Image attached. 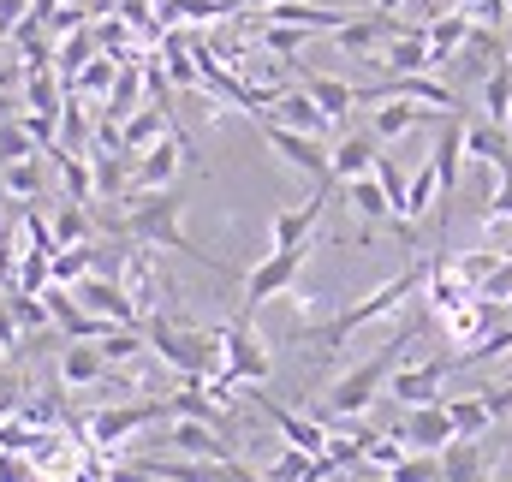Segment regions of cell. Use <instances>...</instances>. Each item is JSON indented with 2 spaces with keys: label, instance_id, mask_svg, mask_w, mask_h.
I'll return each instance as SVG.
<instances>
[{
  "label": "cell",
  "instance_id": "obj_33",
  "mask_svg": "<svg viewBox=\"0 0 512 482\" xmlns=\"http://www.w3.org/2000/svg\"><path fill=\"white\" fill-rule=\"evenodd\" d=\"M483 227H489V233H507L512 227V179L507 173L495 179V191H489V203H483Z\"/></svg>",
  "mask_w": 512,
  "mask_h": 482
},
{
  "label": "cell",
  "instance_id": "obj_1",
  "mask_svg": "<svg viewBox=\"0 0 512 482\" xmlns=\"http://www.w3.org/2000/svg\"><path fill=\"white\" fill-rule=\"evenodd\" d=\"M429 268H435V262H411L405 274H393V280H387V286H376L370 298L346 304L334 322H304V328H292V340H298V346H316L322 358H334V352H340V346H346L358 328H370L376 316H393V310H399V304H405L417 286H429Z\"/></svg>",
  "mask_w": 512,
  "mask_h": 482
},
{
  "label": "cell",
  "instance_id": "obj_23",
  "mask_svg": "<svg viewBox=\"0 0 512 482\" xmlns=\"http://www.w3.org/2000/svg\"><path fill=\"white\" fill-rule=\"evenodd\" d=\"M96 274V244H66V250H54V262H48V286H78V280H90Z\"/></svg>",
  "mask_w": 512,
  "mask_h": 482
},
{
  "label": "cell",
  "instance_id": "obj_6",
  "mask_svg": "<svg viewBox=\"0 0 512 482\" xmlns=\"http://www.w3.org/2000/svg\"><path fill=\"white\" fill-rule=\"evenodd\" d=\"M185 155H191V161H197V149H191V137H185V131H179V125H173V131H167V137H161V143H155V149H143V155H137V161H131V185H137V191H167V185H173V173H179V161H185Z\"/></svg>",
  "mask_w": 512,
  "mask_h": 482
},
{
  "label": "cell",
  "instance_id": "obj_35",
  "mask_svg": "<svg viewBox=\"0 0 512 482\" xmlns=\"http://www.w3.org/2000/svg\"><path fill=\"white\" fill-rule=\"evenodd\" d=\"M108 84H114V60H90V66L78 72V84H72V90H84V96H102Z\"/></svg>",
  "mask_w": 512,
  "mask_h": 482
},
{
  "label": "cell",
  "instance_id": "obj_27",
  "mask_svg": "<svg viewBox=\"0 0 512 482\" xmlns=\"http://www.w3.org/2000/svg\"><path fill=\"white\" fill-rule=\"evenodd\" d=\"M346 197H352V209H358L364 221H399V215H393V203H387V191L376 185V173L352 179V185H346Z\"/></svg>",
  "mask_w": 512,
  "mask_h": 482
},
{
  "label": "cell",
  "instance_id": "obj_16",
  "mask_svg": "<svg viewBox=\"0 0 512 482\" xmlns=\"http://www.w3.org/2000/svg\"><path fill=\"white\" fill-rule=\"evenodd\" d=\"M268 120L292 125V131H310V137H328V131H334V120H328V114L310 102V90H304V84H298V90H286V84H280V90H274V108H268Z\"/></svg>",
  "mask_w": 512,
  "mask_h": 482
},
{
  "label": "cell",
  "instance_id": "obj_4",
  "mask_svg": "<svg viewBox=\"0 0 512 482\" xmlns=\"http://www.w3.org/2000/svg\"><path fill=\"white\" fill-rule=\"evenodd\" d=\"M256 131L268 137V149L286 161V167H298V173H310L316 185H328L334 179V161H328V149H322V137H310V131H292V125L268 120V114H256Z\"/></svg>",
  "mask_w": 512,
  "mask_h": 482
},
{
  "label": "cell",
  "instance_id": "obj_41",
  "mask_svg": "<svg viewBox=\"0 0 512 482\" xmlns=\"http://www.w3.org/2000/svg\"><path fill=\"white\" fill-rule=\"evenodd\" d=\"M507 137H512V114H507Z\"/></svg>",
  "mask_w": 512,
  "mask_h": 482
},
{
  "label": "cell",
  "instance_id": "obj_3",
  "mask_svg": "<svg viewBox=\"0 0 512 482\" xmlns=\"http://www.w3.org/2000/svg\"><path fill=\"white\" fill-rule=\"evenodd\" d=\"M417 334H423V322H405V328H399V334L387 340L382 352H376V358H364L358 369H352V375H340V381H334V393H328V405H316L310 417H316L322 429H328L334 417H364V411L376 405V393L387 387V375H393V363L405 358V346H411Z\"/></svg>",
  "mask_w": 512,
  "mask_h": 482
},
{
  "label": "cell",
  "instance_id": "obj_21",
  "mask_svg": "<svg viewBox=\"0 0 512 482\" xmlns=\"http://www.w3.org/2000/svg\"><path fill=\"white\" fill-rule=\"evenodd\" d=\"M167 131H173V120H167L161 108H137V114L126 120V131H120V149H126L131 161H137V155H143V149H155Z\"/></svg>",
  "mask_w": 512,
  "mask_h": 482
},
{
  "label": "cell",
  "instance_id": "obj_11",
  "mask_svg": "<svg viewBox=\"0 0 512 482\" xmlns=\"http://www.w3.org/2000/svg\"><path fill=\"white\" fill-rule=\"evenodd\" d=\"M173 405H114V411H96L90 417V429H84V441L90 447H114V441H126L137 429H149L155 417H167Z\"/></svg>",
  "mask_w": 512,
  "mask_h": 482
},
{
  "label": "cell",
  "instance_id": "obj_25",
  "mask_svg": "<svg viewBox=\"0 0 512 482\" xmlns=\"http://www.w3.org/2000/svg\"><path fill=\"white\" fill-rule=\"evenodd\" d=\"M441 482H489V465H483L477 441H453L441 453Z\"/></svg>",
  "mask_w": 512,
  "mask_h": 482
},
{
  "label": "cell",
  "instance_id": "obj_13",
  "mask_svg": "<svg viewBox=\"0 0 512 482\" xmlns=\"http://www.w3.org/2000/svg\"><path fill=\"white\" fill-rule=\"evenodd\" d=\"M286 66H292V78L310 90V102H316V108H322L334 125L358 108V84H346V78H328V72H310L304 60H286Z\"/></svg>",
  "mask_w": 512,
  "mask_h": 482
},
{
  "label": "cell",
  "instance_id": "obj_10",
  "mask_svg": "<svg viewBox=\"0 0 512 482\" xmlns=\"http://www.w3.org/2000/svg\"><path fill=\"white\" fill-rule=\"evenodd\" d=\"M411 453H447L459 435H453V417H447V405H417V411H405V423L393 429Z\"/></svg>",
  "mask_w": 512,
  "mask_h": 482
},
{
  "label": "cell",
  "instance_id": "obj_22",
  "mask_svg": "<svg viewBox=\"0 0 512 482\" xmlns=\"http://www.w3.org/2000/svg\"><path fill=\"white\" fill-rule=\"evenodd\" d=\"M429 120V108L423 102H405V96H393V102H376V120H370V131L382 137V143H393V137H405L411 125Z\"/></svg>",
  "mask_w": 512,
  "mask_h": 482
},
{
  "label": "cell",
  "instance_id": "obj_36",
  "mask_svg": "<svg viewBox=\"0 0 512 482\" xmlns=\"http://www.w3.org/2000/svg\"><path fill=\"white\" fill-rule=\"evenodd\" d=\"M30 18V0H0V36H12Z\"/></svg>",
  "mask_w": 512,
  "mask_h": 482
},
{
  "label": "cell",
  "instance_id": "obj_17",
  "mask_svg": "<svg viewBox=\"0 0 512 482\" xmlns=\"http://www.w3.org/2000/svg\"><path fill=\"white\" fill-rule=\"evenodd\" d=\"M376 155H382V137L376 131H346L340 143H334V185H352V179H364L370 167H376Z\"/></svg>",
  "mask_w": 512,
  "mask_h": 482
},
{
  "label": "cell",
  "instance_id": "obj_40",
  "mask_svg": "<svg viewBox=\"0 0 512 482\" xmlns=\"http://www.w3.org/2000/svg\"><path fill=\"white\" fill-rule=\"evenodd\" d=\"M501 441H507V447H512V423H507V435H501Z\"/></svg>",
  "mask_w": 512,
  "mask_h": 482
},
{
  "label": "cell",
  "instance_id": "obj_12",
  "mask_svg": "<svg viewBox=\"0 0 512 482\" xmlns=\"http://www.w3.org/2000/svg\"><path fill=\"white\" fill-rule=\"evenodd\" d=\"M167 441H173L179 453H191V459H209V465H233V459H239V453H233V441H227V429H215V423H203V417L173 423V429H167Z\"/></svg>",
  "mask_w": 512,
  "mask_h": 482
},
{
  "label": "cell",
  "instance_id": "obj_31",
  "mask_svg": "<svg viewBox=\"0 0 512 482\" xmlns=\"http://www.w3.org/2000/svg\"><path fill=\"white\" fill-rule=\"evenodd\" d=\"M30 155H42V143L24 131V120H0V167L6 161H30Z\"/></svg>",
  "mask_w": 512,
  "mask_h": 482
},
{
  "label": "cell",
  "instance_id": "obj_24",
  "mask_svg": "<svg viewBox=\"0 0 512 482\" xmlns=\"http://www.w3.org/2000/svg\"><path fill=\"white\" fill-rule=\"evenodd\" d=\"M447 405V417H453V435L459 441H477V435H489V405H483V393H465V399H441Z\"/></svg>",
  "mask_w": 512,
  "mask_h": 482
},
{
  "label": "cell",
  "instance_id": "obj_15",
  "mask_svg": "<svg viewBox=\"0 0 512 482\" xmlns=\"http://www.w3.org/2000/svg\"><path fill=\"white\" fill-rule=\"evenodd\" d=\"M471 30H477V18L465 12V6H453V12H435L429 24H423V36H429V66H447L465 42H471Z\"/></svg>",
  "mask_w": 512,
  "mask_h": 482
},
{
  "label": "cell",
  "instance_id": "obj_29",
  "mask_svg": "<svg viewBox=\"0 0 512 482\" xmlns=\"http://www.w3.org/2000/svg\"><path fill=\"white\" fill-rule=\"evenodd\" d=\"M24 102H30V114H66L60 108V84H54V72L48 66H30V78H24Z\"/></svg>",
  "mask_w": 512,
  "mask_h": 482
},
{
  "label": "cell",
  "instance_id": "obj_14",
  "mask_svg": "<svg viewBox=\"0 0 512 482\" xmlns=\"http://www.w3.org/2000/svg\"><path fill=\"white\" fill-rule=\"evenodd\" d=\"M429 161H435V179H441V215H447V203H453V191H459V167H465V114H447V125H441Z\"/></svg>",
  "mask_w": 512,
  "mask_h": 482
},
{
  "label": "cell",
  "instance_id": "obj_26",
  "mask_svg": "<svg viewBox=\"0 0 512 482\" xmlns=\"http://www.w3.org/2000/svg\"><path fill=\"white\" fill-rule=\"evenodd\" d=\"M0 191L36 203V197H42V155H30V161H6V167H0Z\"/></svg>",
  "mask_w": 512,
  "mask_h": 482
},
{
  "label": "cell",
  "instance_id": "obj_28",
  "mask_svg": "<svg viewBox=\"0 0 512 482\" xmlns=\"http://www.w3.org/2000/svg\"><path fill=\"white\" fill-rule=\"evenodd\" d=\"M483 114H489L495 125H507V114H512V54L483 78Z\"/></svg>",
  "mask_w": 512,
  "mask_h": 482
},
{
  "label": "cell",
  "instance_id": "obj_20",
  "mask_svg": "<svg viewBox=\"0 0 512 482\" xmlns=\"http://www.w3.org/2000/svg\"><path fill=\"white\" fill-rule=\"evenodd\" d=\"M328 477H334V465L316 459V453H304V447H286V453L262 471V482H328Z\"/></svg>",
  "mask_w": 512,
  "mask_h": 482
},
{
  "label": "cell",
  "instance_id": "obj_9",
  "mask_svg": "<svg viewBox=\"0 0 512 482\" xmlns=\"http://www.w3.org/2000/svg\"><path fill=\"white\" fill-rule=\"evenodd\" d=\"M78 304H84L90 316H102L108 328H143V322H137L143 310L131 304L126 286H120V280H108V274H102V280H96V274H90V280H78Z\"/></svg>",
  "mask_w": 512,
  "mask_h": 482
},
{
  "label": "cell",
  "instance_id": "obj_8",
  "mask_svg": "<svg viewBox=\"0 0 512 482\" xmlns=\"http://www.w3.org/2000/svg\"><path fill=\"white\" fill-rule=\"evenodd\" d=\"M447 369H453V358H423V363H411V369H393V375H387V393H393L405 411H417V405H441V381H447Z\"/></svg>",
  "mask_w": 512,
  "mask_h": 482
},
{
  "label": "cell",
  "instance_id": "obj_38",
  "mask_svg": "<svg viewBox=\"0 0 512 482\" xmlns=\"http://www.w3.org/2000/svg\"><path fill=\"white\" fill-rule=\"evenodd\" d=\"M262 6H274V0H233V12H262Z\"/></svg>",
  "mask_w": 512,
  "mask_h": 482
},
{
  "label": "cell",
  "instance_id": "obj_39",
  "mask_svg": "<svg viewBox=\"0 0 512 482\" xmlns=\"http://www.w3.org/2000/svg\"><path fill=\"white\" fill-rule=\"evenodd\" d=\"M399 6H405V0H376V12H399Z\"/></svg>",
  "mask_w": 512,
  "mask_h": 482
},
{
  "label": "cell",
  "instance_id": "obj_5",
  "mask_svg": "<svg viewBox=\"0 0 512 482\" xmlns=\"http://www.w3.org/2000/svg\"><path fill=\"white\" fill-rule=\"evenodd\" d=\"M304 262H310V244H298V250H274L268 262H256L251 274H245V316H256L268 298L292 292V280H298Z\"/></svg>",
  "mask_w": 512,
  "mask_h": 482
},
{
  "label": "cell",
  "instance_id": "obj_37",
  "mask_svg": "<svg viewBox=\"0 0 512 482\" xmlns=\"http://www.w3.org/2000/svg\"><path fill=\"white\" fill-rule=\"evenodd\" d=\"M0 482H30V471H24L18 459H6V465H0Z\"/></svg>",
  "mask_w": 512,
  "mask_h": 482
},
{
  "label": "cell",
  "instance_id": "obj_42",
  "mask_svg": "<svg viewBox=\"0 0 512 482\" xmlns=\"http://www.w3.org/2000/svg\"><path fill=\"white\" fill-rule=\"evenodd\" d=\"M507 6H512V0H507Z\"/></svg>",
  "mask_w": 512,
  "mask_h": 482
},
{
  "label": "cell",
  "instance_id": "obj_30",
  "mask_svg": "<svg viewBox=\"0 0 512 482\" xmlns=\"http://www.w3.org/2000/svg\"><path fill=\"white\" fill-rule=\"evenodd\" d=\"M96 346H102L108 369H114V363H143V328H114V334H102Z\"/></svg>",
  "mask_w": 512,
  "mask_h": 482
},
{
  "label": "cell",
  "instance_id": "obj_34",
  "mask_svg": "<svg viewBox=\"0 0 512 482\" xmlns=\"http://www.w3.org/2000/svg\"><path fill=\"white\" fill-rule=\"evenodd\" d=\"M84 233H90V215H84V203H66L60 215H54V244L66 250V244H84Z\"/></svg>",
  "mask_w": 512,
  "mask_h": 482
},
{
  "label": "cell",
  "instance_id": "obj_7",
  "mask_svg": "<svg viewBox=\"0 0 512 482\" xmlns=\"http://www.w3.org/2000/svg\"><path fill=\"white\" fill-rule=\"evenodd\" d=\"M328 197H334V179L328 185H316L298 209H280L274 215V250H298V244H316V227H322V215H328Z\"/></svg>",
  "mask_w": 512,
  "mask_h": 482
},
{
  "label": "cell",
  "instance_id": "obj_2",
  "mask_svg": "<svg viewBox=\"0 0 512 482\" xmlns=\"http://www.w3.org/2000/svg\"><path fill=\"white\" fill-rule=\"evenodd\" d=\"M120 233L137 239V244H167V250H179V256H191V262H203L209 274H221L227 286L239 280V268H233V262L209 256L197 239H185V233H179V197H167V191H143L126 215H120Z\"/></svg>",
  "mask_w": 512,
  "mask_h": 482
},
{
  "label": "cell",
  "instance_id": "obj_18",
  "mask_svg": "<svg viewBox=\"0 0 512 482\" xmlns=\"http://www.w3.org/2000/svg\"><path fill=\"white\" fill-rule=\"evenodd\" d=\"M102 375H108V358H102L96 340H66V352H60V381L66 387H96Z\"/></svg>",
  "mask_w": 512,
  "mask_h": 482
},
{
  "label": "cell",
  "instance_id": "obj_19",
  "mask_svg": "<svg viewBox=\"0 0 512 482\" xmlns=\"http://www.w3.org/2000/svg\"><path fill=\"white\" fill-rule=\"evenodd\" d=\"M382 66L399 78V72H435L429 66V36H423V24H405L393 42L382 48Z\"/></svg>",
  "mask_w": 512,
  "mask_h": 482
},
{
  "label": "cell",
  "instance_id": "obj_32",
  "mask_svg": "<svg viewBox=\"0 0 512 482\" xmlns=\"http://www.w3.org/2000/svg\"><path fill=\"white\" fill-rule=\"evenodd\" d=\"M387 482H441V453H405L387 471Z\"/></svg>",
  "mask_w": 512,
  "mask_h": 482
}]
</instances>
